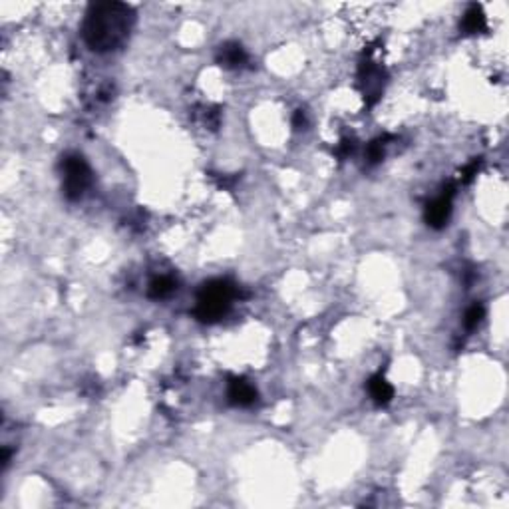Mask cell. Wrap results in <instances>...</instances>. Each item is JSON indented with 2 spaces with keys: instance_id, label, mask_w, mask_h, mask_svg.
I'll return each instance as SVG.
<instances>
[{
  "instance_id": "cell-17",
  "label": "cell",
  "mask_w": 509,
  "mask_h": 509,
  "mask_svg": "<svg viewBox=\"0 0 509 509\" xmlns=\"http://www.w3.org/2000/svg\"><path fill=\"white\" fill-rule=\"evenodd\" d=\"M10 458H12V450H10V448H4V450H2V470L9 468Z\"/></svg>"
},
{
  "instance_id": "cell-6",
  "label": "cell",
  "mask_w": 509,
  "mask_h": 509,
  "mask_svg": "<svg viewBox=\"0 0 509 509\" xmlns=\"http://www.w3.org/2000/svg\"><path fill=\"white\" fill-rule=\"evenodd\" d=\"M215 62L219 64L225 70H241L249 64V54L247 50L241 46L239 42H223L221 46L217 48V54H215Z\"/></svg>"
},
{
  "instance_id": "cell-10",
  "label": "cell",
  "mask_w": 509,
  "mask_h": 509,
  "mask_svg": "<svg viewBox=\"0 0 509 509\" xmlns=\"http://www.w3.org/2000/svg\"><path fill=\"white\" fill-rule=\"evenodd\" d=\"M177 280L169 277V275H164V277H155L149 287H147V297L152 300H164V298H169L173 293H177Z\"/></svg>"
},
{
  "instance_id": "cell-15",
  "label": "cell",
  "mask_w": 509,
  "mask_h": 509,
  "mask_svg": "<svg viewBox=\"0 0 509 509\" xmlns=\"http://www.w3.org/2000/svg\"><path fill=\"white\" fill-rule=\"evenodd\" d=\"M481 169V159H473L470 165H466L461 169V183H470Z\"/></svg>"
},
{
  "instance_id": "cell-9",
  "label": "cell",
  "mask_w": 509,
  "mask_h": 509,
  "mask_svg": "<svg viewBox=\"0 0 509 509\" xmlns=\"http://www.w3.org/2000/svg\"><path fill=\"white\" fill-rule=\"evenodd\" d=\"M366 388H368V394L374 400L376 406H388V404L392 402V398H394V388L382 374L372 376L368 380Z\"/></svg>"
},
{
  "instance_id": "cell-14",
  "label": "cell",
  "mask_w": 509,
  "mask_h": 509,
  "mask_svg": "<svg viewBox=\"0 0 509 509\" xmlns=\"http://www.w3.org/2000/svg\"><path fill=\"white\" fill-rule=\"evenodd\" d=\"M356 147H358L356 137H352V135H345V137L338 142L337 149H335V155H337L338 159H346V157H350V155L355 154Z\"/></svg>"
},
{
  "instance_id": "cell-12",
  "label": "cell",
  "mask_w": 509,
  "mask_h": 509,
  "mask_svg": "<svg viewBox=\"0 0 509 509\" xmlns=\"http://www.w3.org/2000/svg\"><path fill=\"white\" fill-rule=\"evenodd\" d=\"M195 114H197L205 130H211V132L219 130V125H221V110L217 106H199L195 110Z\"/></svg>"
},
{
  "instance_id": "cell-11",
  "label": "cell",
  "mask_w": 509,
  "mask_h": 509,
  "mask_svg": "<svg viewBox=\"0 0 509 509\" xmlns=\"http://www.w3.org/2000/svg\"><path fill=\"white\" fill-rule=\"evenodd\" d=\"M390 140H392L390 135H382V137H376V140H372L370 144L366 145V167H376L378 164H382V159H384L386 155V147H388Z\"/></svg>"
},
{
  "instance_id": "cell-5",
  "label": "cell",
  "mask_w": 509,
  "mask_h": 509,
  "mask_svg": "<svg viewBox=\"0 0 509 509\" xmlns=\"http://www.w3.org/2000/svg\"><path fill=\"white\" fill-rule=\"evenodd\" d=\"M453 197H456V185H453V183H448L442 189V193L426 205V209H424V221H426V225H428L430 229L440 231L448 225L450 217H452Z\"/></svg>"
},
{
  "instance_id": "cell-2",
  "label": "cell",
  "mask_w": 509,
  "mask_h": 509,
  "mask_svg": "<svg viewBox=\"0 0 509 509\" xmlns=\"http://www.w3.org/2000/svg\"><path fill=\"white\" fill-rule=\"evenodd\" d=\"M245 297L241 287L227 279H213L203 283L197 293V305L193 308L195 318L203 325H215L229 315L233 300Z\"/></svg>"
},
{
  "instance_id": "cell-8",
  "label": "cell",
  "mask_w": 509,
  "mask_h": 509,
  "mask_svg": "<svg viewBox=\"0 0 509 509\" xmlns=\"http://www.w3.org/2000/svg\"><path fill=\"white\" fill-rule=\"evenodd\" d=\"M486 28H488V19L483 14V9L480 4H470L468 10L463 12L460 30L466 36H473V34H481Z\"/></svg>"
},
{
  "instance_id": "cell-13",
  "label": "cell",
  "mask_w": 509,
  "mask_h": 509,
  "mask_svg": "<svg viewBox=\"0 0 509 509\" xmlns=\"http://www.w3.org/2000/svg\"><path fill=\"white\" fill-rule=\"evenodd\" d=\"M483 317H486L483 305H481V303H473V305L466 310V315H463V327H466V330H476V328L481 325Z\"/></svg>"
},
{
  "instance_id": "cell-4",
  "label": "cell",
  "mask_w": 509,
  "mask_h": 509,
  "mask_svg": "<svg viewBox=\"0 0 509 509\" xmlns=\"http://www.w3.org/2000/svg\"><path fill=\"white\" fill-rule=\"evenodd\" d=\"M356 78H358V88H360V92H362V98L366 100V106H376V102L380 100L382 92H384L386 72L384 68L370 58V50H368V54H364V58L360 60Z\"/></svg>"
},
{
  "instance_id": "cell-1",
  "label": "cell",
  "mask_w": 509,
  "mask_h": 509,
  "mask_svg": "<svg viewBox=\"0 0 509 509\" xmlns=\"http://www.w3.org/2000/svg\"><path fill=\"white\" fill-rule=\"evenodd\" d=\"M135 26L134 6L125 2H96L90 4L82 22V36L86 46L98 54L115 52L130 40Z\"/></svg>"
},
{
  "instance_id": "cell-3",
  "label": "cell",
  "mask_w": 509,
  "mask_h": 509,
  "mask_svg": "<svg viewBox=\"0 0 509 509\" xmlns=\"http://www.w3.org/2000/svg\"><path fill=\"white\" fill-rule=\"evenodd\" d=\"M62 193L68 201H80L94 183V172L80 154H66L62 157Z\"/></svg>"
},
{
  "instance_id": "cell-7",
  "label": "cell",
  "mask_w": 509,
  "mask_h": 509,
  "mask_svg": "<svg viewBox=\"0 0 509 509\" xmlns=\"http://www.w3.org/2000/svg\"><path fill=\"white\" fill-rule=\"evenodd\" d=\"M227 398H229V404L237 406V408H249V406L257 402L259 392H257V388L251 384L249 380L239 378V376H233L229 380V384H227Z\"/></svg>"
},
{
  "instance_id": "cell-16",
  "label": "cell",
  "mask_w": 509,
  "mask_h": 509,
  "mask_svg": "<svg viewBox=\"0 0 509 509\" xmlns=\"http://www.w3.org/2000/svg\"><path fill=\"white\" fill-rule=\"evenodd\" d=\"M307 125H308L307 112H305V110H297V112L293 114V127H295L297 132H300V130H307Z\"/></svg>"
}]
</instances>
